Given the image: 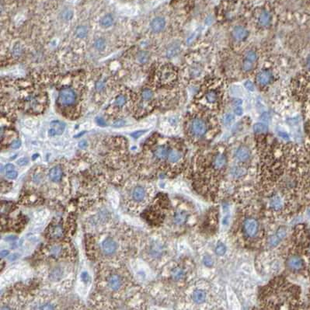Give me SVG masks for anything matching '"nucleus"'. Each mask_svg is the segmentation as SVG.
Here are the masks:
<instances>
[{"mask_svg":"<svg viewBox=\"0 0 310 310\" xmlns=\"http://www.w3.org/2000/svg\"><path fill=\"white\" fill-rule=\"evenodd\" d=\"M207 125L206 123L200 118L194 119L190 123V130L194 136L202 137L207 132Z\"/></svg>","mask_w":310,"mask_h":310,"instance_id":"1","label":"nucleus"},{"mask_svg":"<svg viewBox=\"0 0 310 310\" xmlns=\"http://www.w3.org/2000/svg\"><path fill=\"white\" fill-rule=\"evenodd\" d=\"M259 230L258 221L254 218H249L243 222V231L248 237H253L257 235Z\"/></svg>","mask_w":310,"mask_h":310,"instance_id":"2","label":"nucleus"},{"mask_svg":"<svg viewBox=\"0 0 310 310\" xmlns=\"http://www.w3.org/2000/svg\"><path fill=\"white\" fill-rule=\"evenodd\" d=\"M76 100V95L75 92L71 89H64L60 92L58 100L60 103L65 106H69L73 104Z\"/></svg>","mask_w":310,"mask_h":310,"instance_id":"3","label":"nucleus"},{"mask_svg":"<svg viewBox=\"0 0 310 310\" xmlns=\"http://www.w3.org/2000/svg\"><path fill=\"white\" fill-rule=\"evenodd\" d=\"M51 128L48 131V134L50 136L60 135L63 133L65 128V125L64 122L60 121H53L50 124Z\"/></svg>","mask_w":310,"mask_h":310,"instance_id":"4","label":"nucleus"},{"mask_svg":"<svg viewBox=\"0 0 310 310\" xmlns=\"http://www.w3.org/2000/svg\"><path fill=\"white\" fill-rule=\"evenodd\" d=\"M150 27L152 31L155 32V33H159V32L162 31L166 27V20L163 17H161V16L154 18L151 22Z\"/></svg>","mask_w":310,"mask_h":310,"instance_id":"5","label":"nucleus"},{"mask_svg":"<svg viewBox=\"0 0 310 310\" xmlns=\"http://www.w3.org/2000/svg\"><path fill=\"white\" fill-rule=\"evenodd\" d=\"M117 247V243L111 238L105 239L102 243V248L106 254H113L116 251Z\"/></svg>","mask_w":310,"mask_h":310,"instance_id":"6","label":"nucleus"},{"mask_svg":"<svg viewBox=\"0 0 310 310\" xmlns=\"http://www.w3.org/2000/svg\"><path fill=\"white\" fill-rule=\"evenodd\" d=\"M272 73H271V72L265 70V71L261 72L257 75V80L260 85L265 86L271 83V81L272 80Z\"/></svg>","mask_w":310,"mask_h":310,"instance_id":"7","label":"nucleus"},{"mask_svg":"<svg viewBox=\"0 0 310 310\" xmlns=\"http://www.w3.org/2000/svg\"><path fill=\"white\" fill-rule=\"evenodd\" d=\"M175 78H176V73L170 68H164L162 71L161 72L160 79L164 83H169V82L173 81Z\"/></svg>","mask_w":310,"mask_h":310,"instance_id":"8","label":"nucleus"},{"mask_svg":"<svg viewBox=\"0 0 310 310\" xmlns=\"http://www.w3.org/2000/svg\"><path fill=\"white\" fill-rule=\"evenodd\" d=\"M248 34H249L248 30L245 27H243L242 26L235 27L232 30L233 37L236 40H239V41L245 40L248 37Z\"/></svg>","mask_w":310,"mask_h":310,"instance_id":"9","label":"nucleus"},{"mask_svg":"<svg viewBox=\"0 0 310 310\" xmlns=\"http://www.w3.org/2000/svg\"><path fill=\"white\" fill-rule=\"evenodd\" d=\"M226 162H227V159L225 156H224L223 154H218L214 157L212 165H213L214 169L218 170L223 169L226 165Z\"/></svg>","mask_w":310,"mask_h":310,"instance_id":"10","label":"nucleus"},{"mask_svg":"<svg viewBox=\"0 0 310 310\" xmlns=\"http://www.w3.org/2000/svg\"><path fill=\"white\" fill-rule=\"evenodd\" d=\"M288 265L293 271H298L303 267V261L301 257L298 256H293L288 261Z\"/></svg>","mask_w":310,"mask_h":310,"instance_id":"11","label":"nucleus"},{"mask_svg":"<svg viewBox=\"0 0 310 310\" xmlns=\"http://www.w3.org/2000/svg\"><path fill=\"white\" fill-rule=\"evenodd\" d=\"M49 177L53 182H59L62 177V170L59 166H55L49 171Z\"/></svg>","mask_w":310,"mask_h":310,"instance_id":"12","label":"nucleus"},{"mask_svg":"<svg viewBox=\"0 0 310 310\" xmlns=\"http://www.w3.org/2000/svg\"><path fill=\"white\" fill-rule=\"evenodd\" d=\"M108 286L114 291L118 290L121 286V278L117 275H111L108 279Z\"/></svg>","mask_w":310,"mask_h":310,"instance_id":"13","label":"nucleus"},{"mask_svg":"<svg viewBox=\"0 0 310 310\" xmlns=\"http://www.w3.org/2000/svg\"><path fill=\"white\" fill-rule=\"evenodd\" d=\"M235 156H236V158L238 159L239 161L244 162V161H246V160H247L249 159V150L247 147H239V148L237 149L236 152H235Z\"/></svg>","mask_w":310,"mask_h":310,"instance_id":"14","label":"nucleus"},{"mask_svg":"<svg viewBox=\"0 0 310 310\" xmlns=\"http://www.w3.org/2000/svg\"><path fill=\"white\" fill-rule=\"evenodd\" d=\"M169 153H170L169 148L165 145L159 146L158 148H156L154 152L155 156L159 159H163L166 158L168 156Z\"/></svg>","mask_w":310,"mask_h":310,"instance_id":"15","label":"nucleus"},{"mask_svg":"<svg viewBox=\"0 0 310 310\" xmlns=\"http://www.w3.org/2000/svg\"><path fill=\"white\" fill-rule=\"evenodd\" d=\"M132 197L135 201L140 202L145 198V190L142 187H137L132 192Z\"/></svg>","mask_w":310,"mask_h":310,"instance_id":"16","label":"nucleus"},{"mask_svg":"<svg viewBox=\"0 0 310 310\" xmlns=\"http://www.w3.org/2000/svg\"><path fill=\"white\" fill-rule=\"evenodd\" d=\"M270 205L275 211H279L283 207V201L279 196H275L270 201Z\"/></svg>","mask_w":310,"mask_h":310,"instance_id":"17","label":"nucleus"},{"mask_svg":"<svg viewBox=\"0 0 310 310\" xmlns=\"http://www.w3.org/2000/svg\"><path fill=\"white\" fill-rule=\"evenodd\" d=\"M271 18L270 13L267 12V11H263L259 16V24L263 27L267 26L271 22Z\"/></svg>","mask_w":310,"mask_h":310,"instance_id":"18","label":"nucleus"},{"mask_svg":"<svg viewBox=\"0 0 310 310\" xmlns=\"http://www.w3.org/2000/svg\"><path fill=\"white\" fill-rule=\"evenodd\" d=\"M206 298V293L202 290H196L193 293V299L196 303H202Z\"/></svg>","mask_w":310,"mask_h":310,"instance_id":"19","label":"nucleus"},{"mask_svg":"<svg viewBox=\"0 0 310 310\" xmlns=\"http://www.w3.org/2000/svg\"><path fill=\"white\" fill-rule=\"evenodd\" d=\"M187 216L184 211H178L174 216L173 221L176 225H183L187 220Z\"/></svg>","mask_w":310,"mask_h":310,"instance_id":"20","label":"nucleus"},{"mask_svg":"<svg viewBox=\"0 0 310 310\" xmlns=\"http://www.w3.org/2000/svg\"><path fill=\"white\" fill-rule=\"evenodd\" d=\"M113 23H114V18H113V16H111V14L105 15L100 20V24L103 27H111Z\"/></svg>","mask_w":310,"mask_h":310,"instance_id":"21","label":"nucleus"},{"mask_svg":"<svg viewBox=\"0 0 310 310\" xmlns=\"http://www.w3.org/2000/svg\"><path fill=\"white\" fill-rule=\"evenodd\" d=\"M172 278L173 280H182L184 278V276H185V272L182 268L180 267H176V268L173 269L172 271Z\"/></svg>","mask_w":310,"mask_h":310,"instance_id":"22","label":"nucleus"},{"mask_svg":"<svg viewBox=\"0 0 310 310\" xmlns=\"http://www.w3.org/2000/svg\"><path fill=\"white\" fill-rule=\"evenodd\" d=\"M218 95L216 90H209L207 91L205 95V99L207 101V103H216L218 100Z\"/></svg>","mask_w":310,"mask_h":310,"instance_id":"23","label":"nucleus"},{"mask_svg":"<svg viewBox=\"0 0 310 310\" xmlns=\"http://www.w3.org/2000/svg\"><path fill=\"white\" fill-rule=\"evenodd\" d=\"M181 152L177 150L170 151L168 155V160L170 162H176L181 159Z\"/></svg>","mask_w":310,"mask_h":310,"instance_id":"24","label":"nucleus"},{"mask_svg":"<svg viewBox=\"0 0 310 310\" xmlns=\"http://www.w3.org/2000/svg\"><path fill=\"white\" fill-rule=\"evenodd\" d=\"M179 51H180V46L177 45V44H173V45L170 46L168 48V50H167L166 55H167L168 58L174 57V56L177 55Z\"/></svg>","mask_w":310,"mask_h":310,"instance_id":"25","label":"nucleus"},{"mask_svg":"<svg viewBox=\"0 0 310 310\" xmlns=\"http://www.w3.org/2000/svg\"><path fill=\"white\" fill-rule=\"evenodd\" d=\"M88 34V29L86 26L78 27L75 30V35L79 38H84Z\"/></svg>","mask_w":310,"mask_h":310,"instance_id":"26","label":"nucleus"},{"mask_svg":"<svg viewBox=\"0 0 310 310\" xmlns=\"http://www.w3.org/2000/svg\"><path fill=\"white\" fill-rule=\"evenodd\" d=\"M268 130V128L264 123H257L253 126V131L256 133H264Z\"/></svg>","mask_w":310,"mask_h":310,"instance_id":"27","label":"nucleus"},{"mask_svg":"<svg viewBox=\"0 0 310 310\" xmlns=\"http://www.w3.org/2000/svg\"><path fill=\"white\" fill-rule=\"evenodd\" d=\"M72 16H73V12H72V10H69V9H65L61 13V17L65 20H71Z\"/></svg>","mask_w":310,"mask_h":310,"instance_id":"28","label":"nucleus"},{"mask_svg":"<svg viewBox=\"0 0 310 310\" xmlns=\"http://www.w3.org/2000/svg\"><path fill=\"white\" fill-rule=\"evenodd\" d=\"M148 58H149L148 54L145 52H139V53L138 54V55H137V59H138V61H139L140 63L142 64L147 62V61L148 60Z\"/></svg>","mask_w":310,"mask_h":310,"instance_id":"29","label":"nucleus"},{"mask_svg":"<svg viewBox=\"0 0 310 310\" xmlns=\"http://www.w3.org/2000/svg\"><path fill=\"white\" fill-rule=\"evenodd\" d=\"M61 275H62V271H61V269H55L52 273H51V275H50V278L51 279L53 280H58L61 278Z\"/></svg>","mask_w":310,"mask_h":310,"instance_id":"30","label":"nucleus"},{"mask_svg":"<svg viewBox=\"0 0 310 310\" xmlns=\"http://www.w3.org/2000/svg\"><path fill=\"white\" fill-rule=\"evenodd\" d=\"M152 97H153V93L151 89H145L142 91V97L144 100H149L152 99Z\"/></svg>","mask_w":310,"mask_h":310,"instance_id":"31","label":"nucleus"},{"mask_svg":"<svg viewBox=\"0 0 310 310\" xmlns=\"http://www.w3.org/2000/svg\"><path fill=\"white\" fill-rule=\"evenodd\" d=\"M246 173H247V170L244 168H241V167L234 168L232 170V175L233 176H236V177H239V176H243Z\"/></svg>","mask_w":310,"mask_h":310,"instance_id":"32","label":"nucleus"},{"mask_svg":"<svg viewBox=\"0 0 310 310\" xmlns=\"http://www.w3.org/2000/svg\"><path fill=\"white\" fill-rule=\"evenodd\" d=\"M246 59L249 60V61H252V62L257 61V54L255 52H253V51H248L246 53Z\"/></svg>","mask_w":310,"mask_h":310,"instance_id":"33","label":"nucleus"},{"mask_svg":"<svg viewBox=\"0 0 310 310\" xmlns=\"http://www.w3.org/2000/svg\"><path fill=\"white\" fill-rule=\"evenodd\" d=\"M105 45H106V42H105V40L103 39V38H99V39H97L95 41V47L97 50L101 51V50L104 49Z\"/></svg>","mask_w":310,"mask_h":310,"instance_id":"34","label":"nucleus"},{"mask_svg":"<svg viewBox=\"0 0 310 310\" xmlns=\"http://www.w3.org/2000/svg\"><path fill=\"white\" fill-rule=\"evenodd\" d=\"M126 102L127 98L125 96H123V95H121V96L117 97L116 98V100H115V104H116L117 106H118V107L124 106V105L126 103Z\"/></svg>","mask_w":310,"mask_h":310,"instance_id":"35","label":"nucleus"},{"mask_svg":"<svg viewBox=\"0 0 310 310\" xmlns=\"http://www.w3.org/2000/svg\"><path fill=\"white\" fill-rule=\"evenodd\" d=\"M253 69V62L249 60L246 59L245 61L243 62V71L245 72H249L250 71L251 69Z\"/></svg>","mask_w":310,"mask_h":310,"instance_id":"36","label":"nucleus"},{"mask_svg":"<svg viewBox=\"0 0 310 310\" xmlns=\"http://www.w3.org/2000/svg\"><path fill=\"white\" fill-rule=\"evenodd\" d=\"M280 241V239H279L278 237L276 235H272V236L270 237V239H269V244H270L271 247H276Z\"/></svg>","mask_w":310,"mask_h":310,"instance_id":"37","label":"nucleus"},{"mask_svg":"<svg viewBox=\"0 0 310 310\" xmlns=\"http://www.w3.org/2000/svg\"><path fill=\"white\" fill-rule=\"evenodd\" d=\"M225 252H226V248H225V247L223 244H219V245L216 247V253H217L218 255L222 256V255L225 254Z\"/></svg>","mask_w":310,"mask_h":310,"instance_id":"38","label":"nucleus"},{"mask_svg":"<svg viewBox=\"0 0 310 310\" xmlns=\"http://www.w3.org/2000/svg\"><path fill=\"white\" fill-rule=\"evenodd\" d=\"M234 121V116L231 114H225L223 117V121L225 123V125H229L231 124L232 121Z\"/></svg>","mask_w":310,"mask_h":310,"instance_id":"39","label":"nucleus"},{"mask_svg":"<svg viewBox=\"0 0 310 310\" xmlns=\"http://www.w3.org/2000/svg\"><path fill=\"white\" fill-rule=\"evenodd\" d=\"M276 235L278 237L280 240L284 239V237L286 236V230H285V229H284V227H280V229L277 231Z\"/></svg>","mask_w":310,"mask_h":310,"instance_id":"40","label":"nucleus"},{"mask_svg":"<svg viewBox=\"0 0 310 310\" xmlns=\"http://www.w3.org/2000/svg\"><path fill=\"white\" fill-rule=\"evenodd\" d=\"M6 177L10 180H14L17 177V172L15 170H12L10 172H6Z\"/></svg>","mask_w":310,"mask_h":310,"instance_id":"41","label":"nucleus"},{"mask_svg":"<svg viewBox=\"0 0 310 310\" xmlns=\"http://www.w3.org/2000/svg\"><path fill=\"white\" fill-rule=\"evenodd\" d=\"M203 261H204V265L208 267H211V266L213 265V261H212V259H211L210 257H208V256H207V257H204Z\"/></svg>","mask_w":310,"mask_h":310,"instance_id":"42","label":"nucleus"},{"mask_svg":"<svg viewBox=\"0 0 310 310\" xmlns=\"http://www.w3.org/2000/svg\"><path fill=\"white\" fill-rule=\"evenodd\" d=\"M125 124H126V122H125V121H123V120H117V121H116L115 122H114L113 126L115 127V128H121V127L125 126Z\"/></svg>","mask_w":310,"mask_h":310,"instance_id":"43","label":"nucleus"},{"mask_svg":"<svg viewBox=\"0 0 310 310\" xmlns=\"http://www.w3.org/2000/svg\"><path fill=\"white\" fill-rule=\"evenodd\" d=\"M146 132V131L144 130V131H135V132H133L131 133V137H133L134 138H139L140 136H142V134H144V133Z\"/></svg>","mask_w":310,"mask_h":310,"instance_id":"44","label":"nucleus"},{"mask_svg":"<svg viewBox=\"0 0 310 310\" xmlns=\"http://www.w3.org/2000/svg\"><path fill=\"white\" fill-rule=\"evenodd\" d=\"M20 146H21V142L19 139L13 141L11 144V148H13V149H16V148H20Z\"/></svg>","mask_w":310,"mask_h":310,"instance_id":"45","label":"nucleus"},{"mask_svg":"<svg viewBox=\"0 0 310 310\" xmlns=\"http://www.w3.org/2000/svg\"><path fill=\"white\" fill-rule=\"evenodd\" d=\"M244 86L247 88L248 90L249 91H253L254 90V85L253 84V83L250 81H247L244 83Z\"/></svg>","mask_w":310,"mask_h":310,"instance_id":"46","label":"nucleus"},{"mask_svg":"<svg viewBox=\"0 0 310 310\" xmlns=\"http://www.w3.org/2000/svg\"><path fill=\"white\" fill-rule=\"evenodd\" d=\"M96 121H97V125H100V126L104 127L107 125V123H106V121H104V119L102 118V117H97V118H96Z\"/></svg>","mask_w":310,"mask_h":310,"instance_id":"47","label":"nucleus"},{"mask_svg":"<svg viewBox=\"0 0 310 310\" xmlns=\"http://www.w3.org/2000/svg\"><path fill=\"white\" fill-rule=\"evenodd\" d=\"M28 162H29V160L27 158H21L17 161V164L20 166H25L28 163Z\"/></svg>","mask_w":310,"mask_h":310,"instance_id":"48","label":"nucleus"},{"mask_svg":"<svg viewBox=\"0 0 310 310\" xmlns=\"http://www.w3.org/2000/svg\"><path fill=\"white\" fill-rule=\"evenodd\" d=\"M104 83H102V82H98V83H97V84H96V89L98 91L103 90V89H104Z\"/></svg>","mask_w":310,"mask_h":310,"instance_id":"49","label":"nucleus"},{"mask_svg":"<svg viewBox=\"0 0 310 310\" xmlns=\"http://www.w3.org/2000/svg\"><path fill=\"white\" fill-rule=\"evenodd\" d=\"M81 278L84 282H87L89 280V276L87 272H83L81 275Z\"/></svg>","mask_w":310,"mask_h":310,"instance_id":"50","label":"nucleus"},{"mask_svg":"<svg viewBox=\"0 0 310 310\" xmlns=\"http://www.w3.org/2000/svg\"><path fill=\"white\" fill-rule=\"evenodd\" d=\"M243 109H242V107H240L239 106H237L236 107H235V114L236 115H238V116H241L242 114H243Z\"/></svg>","mask_w":310,"mask_h":310,"instance_id":"51","label":"nucleus"},{"mask_svg":"<svg viewBox=\"0 0 310 310\" xmlns=\"http://www.w3.org/2000/svg\"><path fill=\"white\" fill-rule=\"evenodd\" d=\"M14 166L13 165V164H7V165H6V166H5V170H6V172H10V171H12V170H14Z\"/></svg>","mask_w":310,"mask_h":310,"instance_id":"52","label":"nucleus"},{"mask_svg":"<svg viewBox=\"0 0 310 310\" xmlns=\"http://www.w3.org/2000/svg\"><path fill=\"white\" fill-rule=\"evenodd\" d=\"M55 309V307L54 306H52V305H50V304H46V305H44V306H42L41 308H40V309Z\"/></svg>","mask_w":310,"mask_h":310,"instance_id":"53","label":"nucleus"},{"mask_svg":"<svg viewBox=\"0 0 310 310\" xmlns=\"http://www.w3.org/2000/svg\"><path fill=\"white\" fill-rule=\"evenodd\" d=\"M87 145H88V144H87L86 141H85V140L81 141V142H79V148H86Z\"/></svg>","mask_w":310,"mask_h":310,"instance_id":"54","label":"nucleus"},{"mask_svg":"<svg viewBox=\"0 0 310 310\" xmlns=\"http://www.w3.org/2000/svg\"><path fill=\"white\" fill-rule=\"evenodd\" d=\"M261 119L263 120V121H268V119L270 118V115H269L268 113H264V114H263L261 115Z\"/></svg>","mask_w":310,"mask_h":310,"instance_id":"55","label":"nucleus"},{"mask_svg":"<svg viewBox=\"0 0 310 310\" xmlns=\"http://www.w3.org/2000/svg\"><path fill=\"white\" fill-rule=\"evenodd\" d=\"M9 250H2V252H1V258H3L4 257H6V256H7V255L9 254Z\"/></svg>","mask_w":310,"mask_h":310,"instance_id":"56","label":"nucleus"},{"mask_svg":"<svg viewBox=\"0 0 310 310\" xmlns=\"http://www.w3.org/2000/svg\"><path fill=\"white\" fill-rule=\"evenodd\" d=\"M279 134H280V137H282V138H284V139H289V135H288V134H287L286 133L280 132V133H279Z\"/></svg>","mask_w":310,"mask_h":310,"instance_id":"57","label":"nucleus"},{"mask_svg":"<svg viewBox=\"0 0 310 310\" xmlns=\"http://www.w3.org/2000/svg\"><path fill=\"white\" fill-rule=\"evenodd\" d=\"M17 257H18L17 254H13V255H12V256H11V257H10L9 259H10V261H14V260H16Z\"/></svg>","mask_w":310,"mask_h":310,"instance_id":"58","label":"nucleus"},{"mask_svg":"<svg viewBox=\"0 0 310 310\" xmlns=\"http://www.w3.org/2000/svg\"><path fill=\"white\" fill-rule=\"evenodd\" d=\"M307 64H308L309 68V69H310V55H309V58H308V61H307Z\"/></svg>","mask_w":310,"mask_h":310,"instance_id":"59","label":"nucleus"}]
</instances>
